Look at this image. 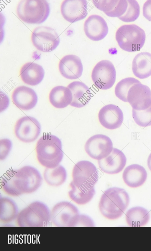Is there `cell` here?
<instances>
[{
	"mask_svg": "<svg viewBox=\"0 0 151 251\" xmlns=\"http://www.w3.org/2000/svg\"><path fill=\"white\" fill-rule=\"evenodd\" d=\"M42 176L35 168L24 166L17 170H9L2 177L1 184L7 194L18 196L36 191L41 186Z\"/></svg>",
	"mask_w": 151,
	"mask_h": 251,
	"instance_id": "obj_1",
	"label": "cell"
},
{
	"mask_svg": "<svg viewBox=\"0 0 151 251\" xmlns=\"http://www.w3.org/2000/svg\"><path fill=\"white\" fill-rule=\"evenodd\" d=\"M130 202L129 195L123 188L113 187L104 191L99 203L102 215L110 220L120 217L127 208Z\"/></svg>",
	"mask_w": 151,
	"mask_h": 251,
	"instance_id": "obj_2",
	"label": "cell"
},
{
	"mask_svg": "<svg viewBox=\"0 0 151 251\" xmlns=\"http://www.w3.org/2000/svg\"><path fill=\"white\" fill-rule=\"evenodd\" d=\"M38 161L46 168H53L62 161L63 153L62 142L57 136L46 134L37 141L36 146Z\"/></svg>",
	"mask_w": 151,
	"mask_h": 251,
	"instance_id": "obj_3",
	"label": "cell"
},
{
	"mask_svg": "<svg viewBox=\"0 0 151 251\" xmlns=\"http://www.w3.org/2000/svg\"><path fill=\"white\" fill-rule=\"evenodd\" d=\"M50 220V212L43 203L34 202L22 209L17 218L18 225L22 227L46 226Z\"/></svg>",
	"mask_w": 151,
	"mask_h": 251,
	"instance_id": "obj_4",
	"label": "cell"
},
{
	"mask_svg": "<svg viewBox=\"0 0 151 251\" xmlns=\"http://www.w3.org/2000/svg\"><path fill=\"white\" fill-rule=\"evenodd\" d=\"M50 8L48 2L45 0H24L17 5V13L18 17L24 22L40 24L48 17Z\"/></svg>",
	"mask_w": 151,
	"mask_h": 251,
	"instance_id": "obj_5",
	"label": "cell"
},
{
	"mask_svg": "<svg viewBox=\"0 0 151 251\" xmlns=\"http://www.w3.org/2000/svg\"><path fill=\"white\" fill-rule=\"evenodd\" d=\"M115 38L120 47L129 52L139 51L145 42L146 34L144 30L135 24L125 25L117 30Z\"/></svg>",
	"mask_w": 151,
	"mask_h": 251,
	"instance_id": "obj_6",
	"label": "cell"
},
{
	"mask_svg": "<svg viewBox=\"0 0 151 251\" xmlns=\"http://www.w3.org/2000/svg\"><path fill=\"white\" fill-rule=\"evenodd\" d=\"M79 214L77 208L71 203L62 201L56 204L50 212V220L57 227H76Z\"/></svg>",
	"mask_w": 151,
	"mask_h": 251,
	"instance_id": "obj_7",
	"label": "cell"
},
{
	"mask_svg": "<svg viewBox=\"0 0 151 251\" xmlns=\"http://www.w3.org/2000/svg\"><path fill=\"white\" fill-rule=\"evenodd\" d=\"M72 176V181L76 186L91 188L94 187L98 180V171L91 162L81 161L74 165Z\"/></svg>",
	"mask_w": 151,
	"mask_h": 251,
	"instance_id": "obj_8",
	"label": "cell"
},
{
	"mask_svg": "<svg viewBox=\"0 0 151 251\" xmlns=\"http://www.w3.org/2000/svg\"><path fill=\"white\" fill-rule=\"evenodd\" d=\"M34 46L40 51L49 52L54 50L60 42L59 36L53 28L40 26L35 28L31 35Z\"/></svg>",
	"mask_w": 151,
	"mask_h": 251,
	"instance_id": "obj_9",
	"label": "cell"
},
{
	"mask_svg": "<svg viewBox=\"0 0 151 251\" xmlns=\"http://www.w3.org/2000/svg\"><path fill=\"white\" fill-rule=\"evenodd\" d=\"M116 72L113 63L108 60L98 62L93 68L91 77L95 85L101 90L111 88L116 79Z\"/></svg>",
	"mask_w": 151,
	"mask_h": 251,
	"instance_id": "obj_10",
	"label": "cell"
},
{
	"mask_svg": "<svg viewBox=\"0 0 151 251\" xmlns=\"http://www.w3.org/2000/svg\"><path fill=\"white\" fill-rule=\"evenodd\" d=\"M40 124L35 118L25 116L19 119L14 127L15 134L21 141L26 143L32 142L39 136Z\"/></svg>",
	"mask_w": 151,
	"mask_h": 251,
	"instance_id": "obj_11",
	"label": "cell"
},
{
	"mask_svg": "<svg viewBox=\"0 0 151 251\" xmlns=\"http://www.w3.org/2000/svg\"><path fill=\"white\" fill-rule=\"evenodd\" d=\"M85 150L92 158L98 160L109 155L113 149L112 141L107 136L102 134L94 135L86 142Z\"/></svg>",
	"mask_w": 151,
	"mask_h": 251,
	"instance_id": "obj_12",
	"label": "cell"
},
{
	"mask_svg": "<svg viewBox=\"0 0 151 251\" xmlns=\"http://www.w3.org/2000/svg\"><path fill=\"white\" fill-rule=\"evenodd\" d=\"M127 100L133 109L145 110L151 105V90L149 87L141 83L135 84L129 90Z\"/></svg>",
	"mask_w": 151,
	"mask_h": 251,
	"instance_id": "obj_13",
	"label": "cell"
},
{
	"mask_svg": "<svg viewBox=\"0 0 151 251\" xmlns=\"http://www.w3.org/2000/svg\"><path fill=\"white\" fill-rule=\"evenodd\" d=\"M60 11L66 20L74 23L84 19L88 14L87 1L85 0H65L62 2Z\"/></svg>",
	"mask_w": 151,
	"mask_h": 251,
	"instance_id": "obj_14",
	"label": "cell"
},
{
	"mask_svg": "<svg viewBox=\"0 0 151 251\" xmlns=\"http://www.w3.org/2000/svg\"><path fill=\"white\" fill-rule=\"evenodd\" d=\"M98 118L101 124L109 129L119 127L124 119L123 113L117 106L109 104L103 106L100 110Z\"/></svg>",
	"mask_w": 151,
	"mask_h": 251,
	"instance_id": "obj_15",
	"label": "cell"
},
{
	"mask_svg": "<svg viewBox=\"0 0 151 251\" xmlns=\"http://www.w3.org/2000/svg\"><path fill=\"white\" fill-rule=\"evenodd\" d=\"M127 158L120 150L113 148L111 153L106 157L98 160L101 170L109 174H116L121 172L125 167Z\"/></svg>",
	"mask_w": 151,
	"mask_h": 251,
	"instance_id": "obj_16",
	"label": "cell"
},
{
	"mask_svg": "<svg viewBox=\"0 0 151 251\" xmlns=\"http://www.w3.org/2000/svg\"><path fill=\"white\" fill-rule=\"evenodd\" d=\"M84 30L87 36L93 41H99L107 34L108 28L104 19L96 14L90 16L86 20Z\"/></svg>",
	"mask_w": 151,
	"mask_h": 251,
	"instance_id": "obj_17",
	"label": "cell"
},
{
	"mask_svg": "<svg viewBox=\"0 0 151 251\" xmlns=\"http://www.w3.org/2000/svg\"><path fill=\"white\" fill-rule=\"evenodd\" d=\"M58 67L62 75L70 80H75L80 77L83 70L80 59L73 54L68 55L63 57L60 61Z\"/></svg>",
	"mask_w": 151,
	"mask_h": 251,
	"instance_id": "obj_18",
	"label": "cell"
},
{
	"mask_svg": "<svg viewBox=\"0 0 151 251\" xmlns=\"http://www.w3.org/2000/svg\"><path fill=\"white\" fill-rule=\"evenodd\" d=\"M12 101L18 108L24 110L33 108L37 101V96L35 91L31 88L21 86L16 88L12 95Z\"/></svg>",
	"mask_w": 151,
	"mask_h": 251,
	"instance_id": "obj_19",
	"label": "cell"
},
{
	"mask_svg": "<svg viewBox=\"0 0 151 251\" xmlns=\"http://www.w3.org/2000/svg\"><path fill=\"white\" fill-rule=\"evenodd\" d=\"M147 177V173L145 168L136 164L127 167L122 174V178L125 183L132 188L142 185L146 181Z\"/></svg>",
	"mask_w": 151,
	"mask_h": 251,
	"instance_id": "obj_20",
	"label": "cell"
},
{
	"mask_svg": "<svg viewBox=\"0 0 151 251\" xmlns=\"http://www.w3.org/2000/svg\"><path fill=\"white\" fill-rule=\"evenodd\" d=\"M67 87L71 90L73 96L70 105L78 108L87 105L91 99V93L89 88L84 83L75 81L70 83Z\"/></svg>",
	"mask_w": 151,
	"mask_h": 251,
	"instance_id": "obj_21",
	"label": "cell"
},
{
	"mask_svg": "<svg viewBox=\"0 0 151 251\" xmlns=\"http://www.w3.org/2000/svg\"><path fill=\"white\" fill-rule=\"evenodd\" d=\"M20 75L22 81L30 85L35 86L42 80L45 72L41 65L33 62H28L21 67Z\"/></svg>",
	"mask_w": 151,
	"mask_h": 251,
	"instance_id": "obj_22",
	"label": "cell"
},
{
	"mask_svg": "<svg viewBox=\"0 0 151 251\" xmlns=\"http://www.w3.org/2000/svg\"><path fill=\"white\" fill-rule=\"evenodd\" d=\"M132 69L134 75L140 79L147 78L151 75V53L142 52L134 58Z\"/></svg>",
	"mask_w": 151,
	"mask_h": 251,
	"instance_id": "obj_23",
	"label": "cell"
},
{
	"mask_svg": "<svg viewBox=\"0 0 151 251\" xmlns=\"http://www.w3.org/2000/svg\"><path fill=\"white\" fill-rule=\"evenodd\" d=\"M73 96L70 90L68 87L58 86L53 88L49 95L50 101L54 107L59 109L66 107L70 105Z\"/></svg>",
	"mask_w": 151,
	"mask_h": 251,
	"instance_id": "obj_24",
	"label": "cell"
},
{
	"mask_svg": "<svg viewBox=\"0 0 151 251\" xmlns=\"http://www.w3.org/2000/svg\"><path fill=\"white\" fill-rule=\"evenodd\" d=\"M126 220L131 227H140L146 225L150 218L149 213L146 209L140 207H134L126 212Z\"/></svg>",
	"mask_w": 151,
	"mask_h": 251,
	"instance_id": "obj_25",
	"label": "cell"
},
{
	"mask_svg": "<svg viewBox=\"0 0 151 251\" xmlns=\"http://www.w3.org/2000/svg\"><path fill=\"white\" fill-rule=\"evenodd\" d=\"M71 190L68 192L70 198L77 204L83 205L89 202L95 193L94 187L86 188L77 187L72 181L69 184Z\"/></svg>",
	"mask_w": 151,
	"mask_h": 251,
	"instance_id": "obj_26",
	"label": "cell"
},
{
	"mask_svg": "<svg viewBox=\"0 0 151 251\" xmlns=\"http://www.w3.org/2000/svg\"><path fill=\"white\" fill-rule=\"evenodd\" d=\"M17 206L12 199L6 197L0 198V220L3 223L10 222L17 218Z\"/></svg>",
	"mask_w": 151,
	"mask_h": 251,
	"instance_id": "obj_27",
	"label": "cell"
},
{
	"mask_svg": "<svg viewBox=\"0 0 151 251\" xmlns=\"http://www.w3.org/2000/svg\"><path fill=\"white\" fill-rule=\"evenodd\" d=\"M67 177L65 169L60 165L53 168H46L43 173V177L46 182L53 187L62 185L65 181Z\"/></svg>",
	"mask_w": 151,
	"mask_h": 251,
	"instance_id": "obj_28",
	"label": "cell"
},
{
	"mask_svg": "<svg viewBox=\"0 0 151 251\" xmlns=\"http://www.w3.org/2000/svg\"><path fill=\"white\" fill-rule=\"evenodd\" d=\"M141 83L137 79L132 77H129L122 80L116 85L115 88V94L120 100L124 102H128L127 100L128 91L134 85Z\"/></svg>",
	"mask_w": 151,
	"mask_h": 251,
	"instance_id": "obj_29",
	"label": "cell"
},
{
	"mask_svg": "<svg viewBox=\"0 0 151 251\" xmlns=\"http://www.w3.org/2000/svg\"><path fill=\"white\" fill-rule=\"evenodd\" d=\"M128 6L124 14L118 18L123 22H130L136 20L140 14V6L137 1L127 0Z\"/></svg>",
	"mask_w": 151,
	"mask_h": 251,
	"instance_id": "obj_30",
	"label": "cell"
},
{
	"mask_svg": "<svg viewBox=\"0 0 151 251\" xmlns=\"http://www.w3.org/2000/svg\"><path fill=\"white\" fill-rule=\"evenodd\" d=\"M132 117L139 126L145 127L151 125V105L143 110H132Z\"/></svg>",
	"mask_w": 151,
	"mask_h": 251,
	"instance_id": "obj_31",
	"label": "cell"
},
{
	"mask_svg": "<svg viewBox=\"0 0 151 251\" xmlns=\"http://www.w3.org/2000/svg\"><path fill=\"white\" fill-rule=\"evenodd\" d=\"M127 6V0H117L115 7L107 16L110 17H117L119 18L124 14Z\"/></svg>",
	"mask_w": 151,
	"mask_h": 251,
	"instance_id": "obj_32",
	"label": "cell"
},
{
	"mask_svg": "<svg viewBox=\"0 0 151 251\" xmlns=\"http://www.w3.org/2000/svg\"><path fill=\"white\" fill-rule=\"evenodd\" d=\"M12 147L11 141L8 139L0 140V160L5 159L9 153Z\"/></svg>",
	"mask_w": 151,
	"mask_h": 251,
	"instance_id": "obj_33",
	"label": "cell"
},
{
	"mask_svg": "<svg viewBox=\"0 0 151 251\" xmlns=\"http://www.w3.org/2000/svg\"><path fill=\"white\" fill-rule=\"evenodd\" d=\"M93 220L89 216L83 214H79L76 226H94Z\"/></svg>",
	"mask_w": 151,
	"mask_h": 251,
	"instance_id": "obj_34",
	"label": "cell"
},
{
	"mask_svg": "<svg viewBox=\"0 0 151 251\" xmlns=\"http://www.w3.org/2000/svg\"><path fill=\"white\" fill-rule=\"evenodd\" d=\"M143 15L149 21H151V0L147 1L143 7Z\"/></svg>",
	"mask_w": 151,
	"mask_h": 251,
	"instance_id": "obj_35",
	"label": "cell"
},
{
	"mask_svg": "<svg viewBox=\"0 0 151 251\" xmlns=\"http://www.w3.org/2000/svg\"><path fill=\"white\" fill-rule=\"evenodd\" d=\"M147 165L149 170L151 171V153L149 155L147 159Z\"/></svg>",
	"mask_w": 151,
	"mask_h": 251,
	"instance_id": "obj_36",
	"label": "cell"
}]
</instances>
